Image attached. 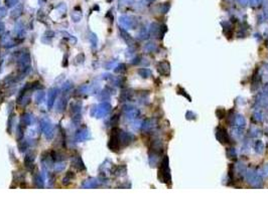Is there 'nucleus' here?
<instances>
[{
  "mask_svg": "<svg viewBox=\"0 0 268 201\" xmlns=\"http://www.w3.org/2000/svg\"><path fill=\"white\" fill-rule=\"evenodd\" d=\"M39 129H41V131L44 132V136H46V138L47 140H52L54 138L55 131L49 120H47V119L41 120V122H39Z\"/></svg>",
  "mask_w": 268,
  "mask_h": 201,
  "instance_id": "1",
  "label": "nucleus"
},
{
  "mask_svg": "<svg viewBox=\"0 0 268 201\" xmlns=\"http://www.w3.org/2000/svg\"><path fill=\"white\" fill-rule=\"evenodd\" d=\"M110 105L108 103H103L96 108V113H95V117L96 118H103L110 112Z\"/></svg>",
  "mask_w": 268,
  "mask_h": 201,
  "instance_id": "2",
  "label": "nucleus"
},
{
  "mask_svg": "<svg viewBox=\"0 0 268 201\" xmlns=\"http://www.w3.org/2000/svg\"><path fill=\"white\" fill-rule=\"evenodd\" d=\"M90 138H91V134H90L89 130L86 128V127L80 129V130L76 133V136H75V140L77 142H84Z\"/></svg>",
  "mask_w": 268,
  "mask_h": 201,
  "instance_id": "3",
  "label": "nucleus"
},
{
  "mask_svg": "<svg viewBox=\"0 0 268 201\" xmlns=\"http://www.w3.org/2000/svg\"><path fill=\"white\" fill-rule=\"evenodd\" d=\"M71 164L73 167H75L77 170H79V171L86 170V166H85V164L80 155H74L71 159Z\"/></svg>",
  "mask_w": 268,
  "mask_h": 201,
  "instance_id": "4",
  "label": "nucleus"
},
{
  "mask_svg": "<svg viewBox=\"0 0 268 201\" xmlns=\"http://www.w3.org/2000/svg\"><path fill=\"white\" fill-rule=\"evenodd\" d=\"M58 94H59V89L52 88L49 89V92H47V107H49V109H52V108Z\"/></svg>",
  "mask_w": 268,
  "mask_h": 201,
  "instance_id": "5",
  "label": "nucleus"
},
{
  "mask_svg": "<svg viewBox=\"0 0 268 201\" xmlns=\"http://www.w3.org/2000/svg\"><path fill=\"white\" fill-rule=\"evenodd\" d=\"M99 185H100V182L98 179L90 178L83 182L82 187H83V188H96V187H98Z\"/></svg>",
  "mask_w": 268,
  "mask_h": 201,
  "instance_id": "6",
  "label": "nucleus"
},
{
  "mask_svg": "<svg viewBox=\"0 0 268 201\" xmlns=\"http://www.w3.org/2000/svg\"><path fill=\"white\" fill-rule=\"evenodd\" d=\"M31 124V115L28 113H24L21 115L20 118V125L23 127H27Z\"/></svg>",
  "mask_w": 268,
  "mask_h": 201,
  "instance_id": "7",
  "label": "nucleus"
},
{
  "mask_svg": "<svg viewBox=\"0 0 268 201\" xmlns=\"http://www.w3.org/2000/svg\"><path fill=\"white\" fill-rule=\"evenodd\" d=\"M67 103H68V97L63 96L62 99H61L59 102H58L57 108H58V112L62 113L66 110V107H67Z\"/></svg>",
  "mask_w": 268,
  "mask_h": 201,
  "instance_id": "8",
  "label": "nucleus"
},
{
  "mask_svg": "<svg viewBox=\"0 0 268 201\" xmlns=\"http://www.w3.org/2000/svg\"><path fill=\"white\" fill-rule=\"evenodd\" d=\"M34 159H35V153L34 152H30L26 154V156L24 157V165L25 167H27V166L31 165V164H33V161Z\"/></svg>",
  "mask_w": 268,
  "mask_h": 201,
  "instance_id": "9",
  "label": "nucleus"
},
{
  "mask_svg": "<svg viewBox=\"0 0 268 201\" xmlns=\"http://www.w3.org/2000/svg\"><path fill=\"white\" fill-rule=\"evenodd\" d=\"M74 177H75V174H74V172H72V171L67 172L66 176L63 178V184L65 185V186H68V185H70L72 183V180L74 179Z\"/></svg>",
  "mask_w": 268,
  "mask_h": 201,
  "instance_id": "10",
  "label": "nucleus"
},
{
  "mask_svg": "<svg viewBox=\"0 0 268 201\" xmlns=\"http://www.w3.org/2000/svg\"><path fill=\"white\" fill-rule=\"evenodd\" d=\"M50 157H52V159L55 161V162L63 161V159H65V156H63L62 153L58 152V151H55V150H52V152H50Z\"/></svg>",
  "mask_w": 268,
  "mask_h": 201,
  "instance_id": "11",
  "label": "nucleus"
},
{
  "mask_svg": "<svg viewBox=\"0 0 268 201\" xmlns=\"http://www.w3.org/2000/svg\"><path fill=\"white\" fill-rule=\"evenodd\" d=\"M81 108H82V103L81 102L73 103V104L71 105V113L78 114V113L81 112Z\"/></svg>",
  "mask_w": 268,
  "mask_h": 201,
  "instance_id": "12",
  "label": "nucleus"
},
{
  "mask_svg": "<svg viewBox=\"0 0 268 201\" xmlns=\"http://www.w3.org/2000/svg\"><path fill=\"white\" fill-rule=\"evenodd\" d=\"M28 146H30V142L28 141H25V140H21V141L18 142V149H19V151L21 153L25 152L26 150H27Z\"/></svg>",
  "mask_w": 268,
  "mask_h": 201,
  "instance_id": "13",
  "label": "nucleus"
},
{
  "mask_svg": "<svg viewBox=\"0 0 268 201\" xmlns=\"http://www.w3.org/2000/svg\"><path fill=\"white\" fill-rule=\"evenodd\" d=\"M23 128L21 125H18L17 128H16V133H15V135H16V140L18 142L21 141V140L23 139Z\"/></svg>",
  "mask_w": 268,
  "mask_h": 201,
  "instance_id": "14",
  "label": "nucleus"
},
{
  "mask_svg": "<svg viewBox=\"0 0 268 201\" xmlns=\"http://www.w3.org/2000/svg\"><path fill=\"white\" fill-rule=\"evenodd\" d=\"M89 39H90V41H91V44H92V47H93V48H96V47H97V42H98V39H97V35H96V34H95L94 32H90Z\"/></svg>",
  "mask_w": 268,
  "mask_h": 201,
  "instance_id": "15",
  "label": "nucleus"
},
{
  "mask_svg": "<svg viewBox=\"0 0 268 201\" xmlns=\"http://www.w3.org/2000/svg\"><path fill=\"white\" fill-rule=\"evenodd\" d=\"M65 168H66V163L63 162V161H60V162H58L57 164H55V171L57 172V173H60V172L63 171V169Z\"/></svg>",
  "mask_w": 268,
  "mask_h": 201,
  "instance_id": "16",
  "label": "nucleus"
},
{
  "mask_svg": "<svg viewBox=\"0 0 268 201\" xmlns=\"http://www.w3.org/2000/svg\"><path fill=\"white\" fill-rule=\"evenodd\" d=\"M24 172H14V180L17 182H22L23 179H24Z\"/></svg>",
  "mask_w": 268,
  "mask_h": 201,
  "instance_id": "17",
  "label": "nucleus"
},
{
  "mask_svg": "<svg viewBox=\"0 0 268 201\" xmlns=\"http://www.w3.org/2000/svg\"><path fill=\"white\" fill-rule=\"evenodd\" d=\"M44 96H46V95H44V92H42V91L38 92V94H36V96H35V102H36V104H41V103L44 99Z\"/></svg>",
  "mask_w": 268,
  "mask_h": 201,
  "instance_id": "18",
  "label": "nucleus"
},
{
  "mask_svg": "<svg viewBox=\"0 0 268 201\" xmlns=\"http://www.w3.org/2000/svg\"><path fill=\"white\" fill-rule=\"evenodd\" d=\"M81 120H82V116H81V114H80V113L75 114V116H74L73 119H72L73 123L76 124V125H79V124L81 123Z\"/></svg>",
  "mask_w": 268,
  "mask_h": 201,
  "instance_id": "19",
  "label": "nucleus"
},
{
  "mask_svg": "<svg viewBox=\"0 0 268 201\" xmlns=\"http://www.w3.org/2000/svg\"><path fill=\"white\" fill-rule=\"evenodd\" d=\"M13 123V114H9V119H8V123H7V131H8L9 134H11V127Z\"/></svg>",
  "mask_w": 268,
  "mask_h": 201,
  "instance_id": "20",
  "label": "nucleus"
},
{
  "mask_svg": "<svg viewBox=\"0 0 268 201\" xmlns=\"http://www.w3.org/2000/svg\"><path fill=\"white\" fill-rule=\"evenodd\" d=\"M72 87H73V84H72L71 81H67L66 84H63V92H65V94H67V92L71 89Z\"/></svg>",
  "mask_w": 268,
  "mask_h": 201,
  "instance_id": "21",
  "label": "nucleus"
},
{
  "mask_svg": "<svg viewBox=\"0 0 268 201\" xmlns=\"http://www.w3.org/2000/svg\"><path fill=\"white\" fill-rule=\"evenodd\" d=\"M4 30H5L4 23L0 21V37H2V35H3V33H4Z\"/></svg>",
  "mask_w": 268,
  "mask_h": 201,
  "instance_id": "22",
  "label": "nucleus"
},
{
  "mask_svg": "<svg viewBox=\"0 0 268 201\" xmlns=\"http://www.w3.org/2000/svg\"><path fill=\"white\" fill-rule=\"evenodd\" d=\"M68 54H65V57H63V67H67L68 65Z\"/></svg>",
  "mask_w": 268,
  "mask_h": 201,
  "instance_id": "23",
  "label": "nucleus"
},
{
  "mask_svg": "<svg viewBox=\"0 0 268 201\" xmlns=\"http://www.w3.org/2000/svg\"><path fill=\"white\" fill-rule=\"evenodd\" d=\"M5 15V12H4V9H0V18L3 17Z\"/></svg>",
  "mask_w": 268,
  "mask_h": 201,
  "instance_id": "24",
  "label": "nucleus"
}]
</instances>
